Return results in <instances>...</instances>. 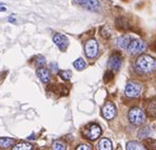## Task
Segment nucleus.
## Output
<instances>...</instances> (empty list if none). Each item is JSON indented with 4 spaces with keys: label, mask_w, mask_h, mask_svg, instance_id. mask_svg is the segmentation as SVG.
<instances>
[{
    "label": "nucleus",
    "mask_w": 156,
    "mask_h": 150,
    "mask_svg": "<svg viewBox=\"0 0 156 150\" xmlns=\"http://www.w3.org/2000/svg\"><path fill=\"white\" fill-rule=\"evenodd\" d=\"M9 21H10V22H15L16 19L13 17V16H11V17H9Z\"/></svg>",
    "instance_id": "29"
},
{
    "label": "nucleus",
    "mask_w": 156,
    "mask_h": 150,
    "mask_svg": "<svg viewBox=\"0 0 156 150\" xmlns=\"http://www.w3.org/2000/svg\"><path fill=\"white\" fill-rule=\"evenodd\" d=\"M131 40H132L131 36L122 35V36H120V37L117 39V43H118V47L120 48V49H126V50H127V48H128V46H129V43L131 42Z\"/></svg>",
    "instance_id": "12"
},
{
    "label": "nucleus",
    "mask_w": 156,
    "mask_h": 150,
    "mask_svg": "<svg viewBox=\"0 0 156 150\" xmlns=\"http://www.w3.org/2000/svg\"><path fill=\"white\" fill-rule=\"evenodd\" d=\"M15 144V140L9 137H0V148H10Z\"/></svg>",
    "instance_id": "16"
},
{
    "label": "nucleus",
    "mask_w": 156,
    "mask_h": 150,
    "mask_svg": "<svg viewBox=\"0 0 156 150\" xmlns=\"http://www.w3.org/2000/svg\"><path fill=\"white\" fill-rule=\"evenodd\" d=\"M13 150H34V146L30 143H20L13 147Z\"/></svg>",
    "instance_id": "17"
},
{
    "label": "nucleus",
    "mask_w": 156,
    "mask_h": 150,
    "mask_svg": "<svg viewBox=\"0 0 156 150\" xmlns=\"http://www.w3.org/2000/svg\"><path fill=\"white\" fill-rule=\"evenodd\" d=\"M144 147L148 150H155L156 149V141L148 138L144 141Z\"/></svg>",
    "instance_id": "21"
},
{
    "label": "nucleus",
    "mask_w": 156,
    "mask_h": 150,
    "mask_svg": "<svg viewBox=\"0 0 156 150\" xmlns=\"http://www.w3.org/2000/svg\"><path fill=\"white\" fill-rule=\"evenodd\" d=\"M59 76H60L63 80H69L72 77V73H71V71H60V72H59Z\"/></svg>",
    "instance_id": "23"
},
{
    "label": "nucleus",
    "mask_w": 156,
    "mask_h": 150,
    "mask_svg": "<svg viewBox=\"0 0 156 150\" xmlns=\"http://www.w3.org/2000/svg\"><path fill=\"white\" fill-rule=\"evenodd\" d=\"M84 51L86 55L89 58H94L98 53V42L96 39H89L84 46Z\"/></svg>",
    "instance_id": "5"
},
{
    "label": "nucleus",
    "mask_w": 156,
    "mask_h": 150,
    "mask_svg": "<svg viewBox=\"0 0 156 150\" xmlns=\"http://www.w3.org/2000/svg\"><path fill=\"white\" fill-rule=\"evenodd\" d=\"M53 40H54V42L56 43V46L61 51H65L66 48H68L69 40L65 35H62V34H59V33L55 34L54 37H53Z\"/></svg>",
    "instance_id": "9"
},
{
    "label": "nucleus",
    "mask_w": 156,
    "mask_h": 150,
    "mask_svg": "<svg viewBox=\"0 0 156 150\" xmlns=\"http://www.w3.org/2000/svg\"><path fill=\"white\" fill-rule=\"evenodd\" d=\"M100 134H101V128H100L98 125H96V124L91 125L88 130V132H87V137H88L89 140H91V141L97 140V138L100 137Z\"/></svg>",
    "instance_id": "10"
},
{
    "label": "nucleus",
    "mask_w": 156,
    "mask_h": 150,
    "mask_svg": "<svg viewBox=\"0 0 156 150\" xmlns=\"http://www.w3.org/2000/svg\"><path fill=\"white\" fill-rule=\"evenodd\" d=\"M128 119H129L130 123L136 126H140L146 123V114L138 107H134L130 110L128 113Z\"/></svg>",
    "instance_id": "2"
},
{
    "label": "nucleus",
    "mask_w": 156,
    "mask_h": 150,
    "mask_svg": "<svg viewBox=\"0 0 156 150\" xmlns=\"http://www.w3.org/2000/svg\"><path fill=\"white\" fill-rule=\"evenodd\" d=\"M113 77H114L113 71H111V70L107 71V72H105V82H108L109 80H111Z\"/></svg>",
    "instance_id": "25"
},
{
    "label": "nucleus",
    "mask_w": 156,
    "mask_h": 150,
    "mask_svg": "<svg viewBox=\"0 0 156 150\" xmlns=\"http://www.w3.org/2000/svg\"><path fill=\"white\" fill-rule=\"evenodd\" d=\"M100 34H101V35L104 36V37H105V38H109L110 35H111V33H110V31L108 30V27H105V25L100 29Z\"/></svg>",
    "instance_id": "24"
},
{
    "label": "nucleus",
    "mask_w": 156,
    "mask_h": 150,
    "mask_svg": "<svg viewBox=\"0 0 156 150\" xmlns=\"http://www.w3.org/2000/svg\"><path fill=\"white\" fill-rule=\"evenodd\" d=\"M44 64H45V58L43 56H39L38 59H37V66L41 68Z\"/></svg>",
    "instance_id": "26"
},
{
    "label": "nucleus",
    "mask_w": 156,
    "mask_h": 150,
    "mask_svg": "<svg viewBox=\"0 0 156 150\" xmlns=\"http://www.w3.org/2000/svg\"><path fill=\"white\" fill-rule=\"evenodd\" d=\"M127 150H146V147L136 141H131L127 144Z\"/></svg>",
    "instance_id": "15"
},
{
    "label": "nucleus",
    "mask_w": 156,
    "mask_h": 150,
    "mask_svg": "<svg viewBox=\"0 0 156 150\" xmlns=\"http://www.w3.org/2000/svg\"><path fill=\"white\" fill-rule=\"evenodd\" d=\"M122 64V56L119 53H114L110 56L109 61H108V68L111 71H118Z\"/></svg>",
    "instance_id": "6"
},
{
    "label": "nucleus",
    "mask_w": 156,
    "mask_h": 150,
    "mask_svg": "<svg viewBox=\"0 0 156 150\" xmlns=\"http://www.w3.org/2000/svg\"><path fill=\"white\" fill-rule=\"evenodd\" d=\"M147 49V45L141 39H132L127 48V51L131 55L141 54Z\"/></svg>",
    "instance_id": "3"
},
{
    "label": "nucleus",
    "mask_w": 156,
    "mask_h": 150,
    "mask_svg": "<svg viewBox=\"0 0 156 150\" xmlns=\"http://www.w3.org/2000/svg\"><path fill=\"white\" fill-rule=\"evenodd\" d=\"M76 150H91V147L89 145H86V144H81L77 147Z\"/></svg>",
    "instance_id": "27"
},
{
    "label": "nucleus",
    "mask_w": 156,
    "mask_h": 150,
    "mask_svg": "<svg viewBox=\"0 0 156 150\" xmlns=\"http://www.w3.org/2000/svg\"><path fill=\"white\" fill-rule=\"evenodd\" d=\"M53 150H66V145L62 141H55L52 145Z\"/></svg>",
    "instance_id": "18"
},
{
    "label": "nucleus",
    "mask_w": 156,
    "mask_h": 150,
    "mask_svg": "<svg viewBox=\"0 0 156 150\" xmlns=\"http://www.w3.org/2000/svg\"><path fill=\"white\" fill-rule=\"evenodd\" d=\"M150 133H151V131L149 128H143L138 131V137L140 138H146L150 135Z\"/></svg>",
    "instance_id": "22"
},
{
    "label": "nucleus",
    "mask_w": 156,
    "mask_h": 150,
    "mask_svg": "<svg viewBox=\"0 0 156 150\" xmlns=\"http://www.w3.org/2000/svg\"><path fill=\"white\" fill-rule=\"evenodd\" d=\"M146 108H147V112H148V114L152 115V116L156 115V97L149 101L148 104H147Z\"/></svg>",
    "instance_id": "14"
},
{
    "label": "nucleus",
    "mask_w": 156,
    "mask_h": 150,
    "mask_svg": "<svg viewBox=\"0 0 156 150\" xmlns=\"http://www.w3.org/2000/svg\"><path fill=\"white\" fill-rule=\"evenodd\" d=\"M101 113H102V116L105 119H113L116 116V113H117L115 105L113 103H111V101L105 103V105L102 107Z\"/></svg>",
    "instance_id": "8"
},
{
    "label": "nucleus",
    "mask_w": 156,
    "mask_h": 150,
    "mask_svg": "<svg viewBox=\"0 0 156 150\" xmlns=\"http://www.w3.org/2000/svg\"><path fill=\"white\" fill-rule=\"evenodd\" d=\"M136 68L144 73H152L156 70V60L150 55L143 54L136 59Z\"/></svg>",
    "instance_id": "1"
},
{
    "label": "nucleus",
    "mask_w": 156,
    "mask_h": 150,
    "mask_svg": "<svg viewBox=\"0 0 156 150\" xmlns=\"http://www.w3.org/2000/svg\"><path fill=\"white\" fill-rule=\"evenodd\" d=\"M37 75H38L39 79L42 82H44V84H48V82H50V79H51L50 71L48 70V69L43 68V67H41V68H39L37 70Z\"/></svg>",
    "instance_id": "11"
},
{
    "label": "nucleus",
    "mask_w": 156,
    "mask_h": 150,
    "mask_svg": "<svg viewBox=\"0 0 156 150\" xmlns=\"http://www.w3.org/2000/svg\"><path fill=\"white\" fill-rule=\"evenodd\" d=\"M50 67H51L52 72H54V73L58 72V64H57L56 63H52L51 64H50Z\"/></svg>",
    "instance_id": "28"
},
{
    "label": "nucleus",
    "mask_w": 156,
    "mask_h": 150,
    "mask_svg": "<svg viewBox=\"0 0 156 150\" xmlns=\"http://www.w3.org/2000/svg\"><path fill=\"white\" fill-rule=\"evenodd\" d=\"M140 92H141V86L139 84H137V82H128L127 86H126L125 93L128 97L137 98L140 95Z\"/></svg>",
    "instance_id": "4"
},
{
    "label": "nucleus",
    "mask_w": 156,
    "mask_h": 150,
    "mask_svg": "<svg viewBox=\"0 0 156 150\" xmlns=\"http://www.w3.org/2000/svg\"><path fill=\"white\" fill-rule=\"evenodd\" d=\"M6 9L4 8V6H2V8H0V12H5Z\"/></svg>",
    "instance_id": "30"
},
{
    "label": "nucleus",
    "mask_w": 156,
    "mask_h": 150,
    "mask_svg": "<svg viewBox=\"0 0 156 150\" xmlns=\"http://www.w3.org/2000/svg\"><path fill=\"white\" fill-rule=\"evenodd\" d=\"M76 4H79L82 8L90 11H99L100 3L98 0H74Z\"/></svg>",
    "instance_id": "7"
},
{
    "label": "nucleus",
    "mask_w": 156,
    "mask_h": 150,
    "mask_svg": "<svg viewBox=\"0 0 156 150\" xmlns=\"http://www.w3.org/2000/svg\"><path fill=\"white\" fill-rule=\"evenodd\" d=\"M73 66L75 67V69H77V70L81 71V70H83V69L86 68L87 64H86V63H84V60L82 58H78V59H76V60L74 61Z\"/></svg>",
    "instance_id": "20"
},
{
    "label": "nucleus",
    "mask_w": 156,
    "mask_h": 150,
    "mask_svg": "<svg viewBox=\"0 0 156 150\" xmlns=\"http://www.w3.org/2000/svg\"><path fill=\"white\" fill-rule=\"evenodd\" d=\"M112 142L109 138H101L98 143V150H112Z\"/></svg>",
    "instance_id": "13"
},
{
    "label": "nucleus",
    "mask_w": 156,
    "mask_h": 150,
    "mask_svg": "<svg viewBox=\"0 0 156 150\" xmlns=\"http://www.w3.org/2000/svg\"><path fill=\"white\" fill-rule=\"evenodd\" d=\"M116 24L119 29H128L129 27V22L127 21V19L123 17H118L116 20Z\"/></svg>",
    "instance_id": "19"
}]
</instances>
